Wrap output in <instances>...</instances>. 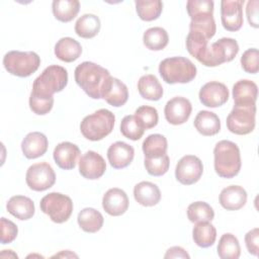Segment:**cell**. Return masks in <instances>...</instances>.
Listing matches in <instances>:
<instances>
[{
	"label": "cell",
	"mask_w": 259,
	"mask_h": 259,
	"mask_svg": "<svg viewBox=\"0 0 259 259\" xmlns=\"http://www.w3.org/2000/svg\"><path fill=\"white\" fill-rule=\"evenodd\" d=\"M241 65L245 72L256 74L259 71V53L257 49H248L241 57Z\"/></svg>",
	"instance_id": "cell-43"
},
{
	"label": "cell",
	"mask_w": 259,
	"mask_h": 259,
	"mask_svg": "<svg viewBox=\"0 0 259 259\" xmlns=\"http://www.w3.org/2000/svg\"><path fill=\"white\" fill-rule=\"evenodd\" d=\"M54 105V97H41L30 93L29 107L32 112L37 115H45L49 113Z\"/></svg>",
	"instance_id": "cell-42"
},
{
	"label": "cell",
	"mask_w": 259,
	"mask_h": 259,
	"mask_svg": "<svg viewBox=\"0 0 259 259\" xmlns=\"http://www.w3.org/2000/svg\"><path fill=\"white\" fill-rule=\"evenodd\" d=\"M79 155V147L71 142H62L58 144L53 153L55 163L59 168L64 170L74 169Z\"/></svg>",
	"instance_id": "cell-17"
},
{
	"label": "cell",
	"mask_w": 259,
	"mask_h": 259,
	"mask_svg": "<svg viewBox=\"0 0 259 259\" xmlns=\"http://www.w3.org/2000/svg\"><path fill=\"white\" fill-rule=\"evenodd\" d=\"M238 52L239 45L236 39L222 37L207 47L198 62L206 67H217L231 62L237 56Z\"/></svg>",
	"instance_id": "cell-7"
},
{
	"label": "cell",
	"mask_w": 259,
	"mask_h": 259,
	"mask_svg": "<svg viewBox=\"0 0 259 259\" xmlns=\"http://www.w3.org/2000/svg\"><path fill=\"white\" fill-rule=\"evenodd\" d=\"M81 54L82 47L80 42L73 37H62L55 45V55L59 60L63 62H74L81 56Z\"/></svg>",
	"instance_id": "cell-25"
},
{
	"label": "cell",
	"mask_w": 259,
	"mask_h": 259,
	"mask_svg": "<svg viewBox=\"0 0 259 259\" xmlns=\"http://www.w3.org/2000/svg\"><path fill=\"white\" fill-rule=\"evenodd\" d=\"M189 30L199 32L209 40L214 36L217 31L213 15L192 19L189 23Z\"/></svg>",
	"instance_id": "cell-39"
},
{
	"label": "cell",
	"mask_w": 259,
	"mask_h": 259,
	"mask_svg": "<svg viewBox=\"0 0 259 259\" xmlns=\"http://www.w3.org/2000/svg\"><path fill=\"white\" fill-rule=\"evenodd\" d=\"M100 19L98 16L86 13L79 17L75 23V32L83 38H92L100 30Z\"/></svg>",
	"instance_id": "cell-31"
},
{
	"label": "cell",
	"mask_w": 259,
	"mask_h": 259,
	"mask_svg": "<svg viewBox=\"0 0 259 259\" xmlns=\"http://www.w3.org/2000/svg\"><path fill=\"white\" fill-rule=\"evenodd\" d=\"M138 16L144 21L157 19L163 10V3L160 0H136Z\"/></svg>",
	"instance_id": "cell-35"
},
{
	"label": "cell",
	"mask_w": 259,
	"mask_h": 259,
	"mask_svg": "<svg viewBox=\"0 0 259 259\" xmlns=\"http://www.w3.org/2000/svg\"><path fill=\"white\" fill-rule=\"evenodd\" d=\"M164 258H190V256L182 247L174 246L167 250Z\"/></svg>",
	"instance_id": "cell-47"
},
{
	"label": "cell",
	"mask_w": 259,
	"mask_h": 259,
	"mask_svg": "<svg viewBox=\"0 0 259 259\" xmlns=\"http://www.w3.org/2000/svg\"><path fill=\"white\" fill-rule=\"evenodd\" d=\"M144 165H145L147 172L150 175L162 176L169 169V165H170L169 156L167 154H165L159 158H153V159L145 158Z\"/></svg>",
	"instance_id": "cell-41"
},
{
	"label": "cell",
	"mask_w": 259,
	"mask_h": 259,
	"mask_svg": "<svg viewBox=\"0 0 259 259\" xmlns=\"http://www.w3.org/2000/svg\"><path fill=\"white\" fill-rule=\"evenodd\" d=\"M5 70L17 77H28L33 74L40 65V58L34 52L10 51L3 58Z\"/></svg>",
	"instance_id": "cell-6"
},
{
	"label": "cell",
	"mask_w": 259,
	"mask_h": 259,
	"mask_svg": "<svg viewBox=\"0 0 259 259\" xmlns=\"http://www.w3.org/2000/svg\"><path fill=\"white\" fill-rule=\"evenodd\" d=\"M1 244H9L15 240L18 234L17 226L5 218H1Z\"/></svg>",
	"instance_id": "cell-44"
},
{
	"label": "cell",
	"mask_w": 259,
	"mask_h": 259,
	"mask_svg": "<svg viewBox=\"0 0 259 259\" xmlns=\"http://www.w3.org/2000/svg\"><path fill=\"white\" fill-rule=\"evenodd\" d=\"M134 148L124 142H115L109 146L107 150V159L111 167L114 169H122L127 167L134 160Z\"/></svg>",
	"instance_id": "cell-18"
},
{
	"label": "cell",
	"mask_w": 259,
	"mask_h": 259,
	"mask_svg": "<svg viewBox=\"0 0 259 259\" xmlns=\"http://www.w3.org/2000/svg\"><path fill=\"white\" fill-rule=\"evenodd\" d=\"M106 170V163L101 155L94 151H87L80 157L79 173L86 179L100 178Z\"/></svg>",
	"instance_id": "cell-15"
},
{
	"label": "cell",
	"mask_w": 259,
	"mask_h": 259,
	"mask_svg": "<svg viewBox=\"0 0 259 259\" xmlns=\"http://www.w3.org/2000/svg\"><path fill=\"white\" fill-rule=\"evenodd\" d=\"M218 255L222 259H238L241 254V247L237 237L231 233L222 235L218 244Z\"/></svg>",
	"instance_id": "cell-33"
},
{
	"label": "cell",
	"mask_w": 259,
	"mask_h": 259,
	"mask_svg": "<svg viewBox=\"0 0 259 259\" xmlns=\"http://www.w3.org/2000/svg\"><path fill=\"white\" fill-rule=\"evenodd\" d=\"M258 87L255 82L242 79L233 86V99L235 105H255L257 100Z\"/></svg>",
	"instance_id": "cell-21"
},
{
	"label": "cell",
	"mask_w": 259,
	"mask_h": 259,
	"mask_svg": "<svg viewBox=\"0 0 259 259\" xmlns=\"http://www.w3.org/2000/svg\"><path fill=\"white\" fill-rule=\"evenodd\" d=\"M244 0H223L221 2V20L225 29L237 31L243 25Z\"/></svg>",
	"instance_id": "cell-12"
},
{
	"label": "cell",
	"mask_w": 259,
	"mask_h": 259,
	"mask_svg": "<svg viewBox=\"0 0 259 259\" xmlns=\"http://www.w3.org/2000/svg\"><path fill=\"white\" fill-rule=\"evenodd\" d=\"M195 65L184 57H171L164 59L159 65V74L168 84L188 83L196 76Z\"/></svg>",
	"instance_id": "cell-3"
},
{
	"label": "cell",
	"mask_w": 259,
	"mask_h": 259,
	"mask_svg": "<svg viewBox=\"0 0 259 259\" xmlns=\"http://www.w3.org/2000/svg\"><path fill=\"white\" fill-rule=\"evenodd\" d=\"M258 0H251L247 3L246 14L249 24L255 28L258 27Z\"/></svg>",
	"instance_id": "cell-46"
},
{
	"label": "cell",
	"mask_w": 259,
	"mask_h": 259,
	"mask_svg": "<svg viewBox=\"0 0 259 259\" xmlns=\"http://www.w3.org/2000/svg\"><path fill=\"white\" fill-rule=\"evenodd\" d=\"M193 124L199 134L206 137L214 136L221 131V120L219 116L208 110H200L196 114Z\"/></svg>",
	"instance_id": "cell-26"
},
{
	"label": "cell",
	"mask_w": 259,
	"mask_h": 259,
	"mask_svg": "<svg viewBox=\"0 0 259 259\" xmlns=\"http://www.w3.org/2000/svg\"><path fill=\"white\" fill-rule=\"evenodd\" d=\"M6 208L10 214L20 221H26L33 217L35 207L32 199L24 195H14L9 198Z\"/></svg>",
	"instance_id": "cell-22"
},
{
	"label": "cell",
	"mask_w": 259,
	"mask_h": 259,
	"mask_svg": "<svg viewBox=\"0 0 259 259\" xmlns=\"http://www.w3.org/2000/svg\"><path fill=\"white\" fill-rule=\"evenodd\" d=\"M102 207L109 215H121L128 208V197L122 189L110 188L102 197Z\"/></svg>",
	"instance_id": "cell-16"
},
{
	"label": "cell",
	"mask_w": 259,
	"mask_h": 259,
	"mask_svg": "<svg viewBox=\"0 0 259 259\" xmlns=\"http://www.w3.org/2000/svg\"><path fill=\"white\" fill-rule=\"evenodd\" d=\"M191 102L187 98L181 96L173 97L172 99L168 100L164 108L166 120L174 125H179L186 122L191 114Z\"/></svg>",
	"instance_id": "cell-14"
},
{
	"label": "cell",
	"mask_w": 259,
	"mask_h": 259,
	"mask_svg": "<svg viewBox=\"0 0 259 259\" xmlns=\"http://www.w3.org/2000/svg\"><path fill=\"white\" fill-rule=\"evenodd\" d=\"M245 244L250 254L258 256L259 252V229L254 228L245 235Z\"/></svg>",
	"instance_id": "cell-45"
},
{
	"label": "cell",
	"mask_w": 259,
	"mask_h": 259,
	"mask_svg": "<svg viewBox=\"0 0 259 259\" xmlns=\"http://www.w3.org/2000/svg\"><path fill=\"white\" fill-rule=\"evenodd\" d=\"M255 105H234L227 116V127L235 135H248L255 127Z\"/></svg>",
	"instance_id": "cell-9"
},
{
	"label": "cell",
	"mask_w": 259,
	"mask_h": 259,
	"mask_svg": "<svg viewBox=\"0 0 259 259\" xmlns=\"http://www.w3.org/2000/svg\"><path fill=\"white\" fill-rule=\"evenodd\" d=\"M145 128L142 126L135 114L125 115L120 122V133L123 137L132 141L140 140L144 135Z\"/></svg>",
	"instance_id": "cell-37"
},
{
	"label": "cell",
	"mask_w": 259,
	"mask_h": 259,
	"mask_svg": "<svg viewBox=\"0 0 259 259\" xmlns=\"http://www.w3.org/2000/svg\"><path fill=\"white\" fill-rule=\"evenodd\" d=\"M79 227L86 233H96L103 226V215L100 211L92 207L83 208L77 217Z\"/></svg>",
	"instance_id": "cell-28"
},
{
	"label": "cell",
	"mask_w": 259,
	"mask_h": 259,
	"mask_svg": "<svg viewBox=\"0 0 259 259\" xmlns=\"http://www.w3.org/2000/svg\"><path fill=\"white\" fill-rule=\"evenodd\" d=\"M229 89L221 82L210 81L205 83L199 90L198 97L200 102L207 107H219L225 104L229 99Z\"/></svg>",
	"instance_id": "cell-13"
},
{
	"label": "cell",
	"mask_w": 259,
	"mask_h": 259,
	"mask_svg": "<svg viewBox=\"0 0 259 259\" xmlns=\"http://www.w3.org/2000/svg\"><path fill=\"white\" fill-rule=\"evenodd\" d=\"M80 9L78 0H54L52 3L53 14L59 21L69 22L73 20Z\"/></svg>",
	"instance_id": "cell-29"
},
{
	"label": "cell",
	"mask_w": 259,
	"mask_h": 259,
	"mask_svg": "<svg viewBox=\"0 0 259 259\" xmlns=\"http://www.w3.org/2000/svg\"><path fill=\"white\" fill-rule=\"evenodd\" d=\"M25 181L30 189L34 191H45L55 184L56 174L49 163H35L27 169Z\"/></svg>",
	"instance_id": "cell-10"
},
{
	"label": "cell",
	"mask_w": 259,
	"mask_h": 259,
	"mask_svg": "<svg viewBox=\"0 0 259 259\" xmlns=\"http://www.w3.org/2000/svg\"><path fill=\"white\" fill-rule=\"evenodd\" d=\"M67 84V70L62 66L51 65L33 81L31 93L41 97H52L54 93L61 92Z\"/></svg>",
	"instance_id": "cell-4"
},
{
	"label": "cell",
	"mask_w": 259,
	"mask_h": 259,
	"mask_svg": "<svg viewBox=\"0 0 259 259\" xmlns=\"http://www.w3.org/2000/svg\"><path fill=\"white\" fill-rule=\"evenodd\" d=\"M102 98L111 106H122L128 99L127 87L119 79L111 77L102 94Z\"/></svg>",
	"instance_id": "cell-23"
},
{
	"label": "cell",
	"mask_w": 259,
	"mask_h": 259,
	"mask_svg": "<svg viewBox=\"0 0 259 259\" xmlns=\"http://www.w3.org/2000/svg\"><path fill=\"white\" fill-rule=\"evenodd\" d=\"M135 116L145 130H150L157 125L159 115L155 107L149 105H142L135 111Z\"/></svg>",
	"instance_id": "cell-40"
},
{
	"label": "cell",
	"mask_w": 259,
	"mask_h": 259,
	"mask_svg": "<svg viewBox=\"0 0 259 259\" xmlns=\"http://www.w3.org/2000/svg\"><path fill=\"white\" fill-rule=\"evenodd\" d=\"M192 239L198 247H210L215 242L217 230L209 222L196 223L192 230Z\"/></svg>",
	"instance_id": "cell-30"
},
{
	"label": "cell",
	"mask_w": 259,
	"mask_h": 259,
	"mask_svg": "<svg viewBox=\"0 0 259 259\" xmlns=\"http://www.w3.org/2000/svg\"><path fill=\"white\" fill-rule=\"evenodd\" d=\"M213 166L215 173L222 178H233L241 170L240 149L234 142L223 140L213 149Z\"/></svg>",
	"instance_id": "cell-2"
},
{
	"label": "cell",
	"mask_w": 259,
	"mask_h": 259,
	"mask_svg": "<svg viewBox=\"0 0 259 259\" xmlns=\"http://www.w3.org/2000/svg\"><path fill=\"white\" fill-rule=\"evenodd\" d=\"M138 90L144 99L157 101L163 96V87L157 77L152 74L142 76L138 81Z\"/></svg>",
	"instance_id": "cell-27"
},
{
	"label": "cell",
	"mask_w": 259,
	"mask_h": 259,
	"mask_svg": "<svg viewBox=\"0 0 259 259\" xmlns=\"http://www.w3.org/2000/svg\"><path fill=\"white\" fill-rule=\"evenodd\" d=\"M187 218L191 223L211 222L214 218L212 207L204 201H195L187 207Z\"/></svg>",
	"instance_id": "cell-36"
},
{
	"label": "cell",
	"mask_w": 259,
	"mask_h": 259,
	"mask_svg": "<svg viewBox=\"0 0 259 259\" xmlns=\"http://www.w3.org/2000/svg\"><path fill=\"white\" fill-rule=\"evenodd\" d=\"M39 206L40 210L57 224L67 222L73 211L72 199L60 192H51L45 195L39 202Z\"/></svg>",
	"instance_id": "cell-8"
},
{
	"label": "cell",
	"mask_w": 259,
	"mask_h": 259,
	"mask_svg": "<svg viewBox=\"0 0 259 259\" xmlns=\"http://www.w3.org/2000/svg\"><path fill=\"white\" fill-rule=\"evenodd\" d=\"M186 10L192 19L213 15V1L211 0H188Z\"/></svg>",
	"instance_id": "cell-38"
},
{
	"label": "cell",
	"mask_w": 259,
	"mask_h": 259,
	"mask_svg": "<svg viewBox=\"0 0 259 259\" xmlns=\"http://www.w3.org/2000/svg\"><path fill=\"white\" fill-rule=\"evenodd\" d=\"M114 121V114L108 109L101 108L82 119L80 131L85 139L93 142L100 141L112 132Z\"/></svg>",
	"instance_id": "cell-5"
},
{
	"label": "cell",
	"mask_w": 259,
	"mask_h": 259,
	"mask_svg": "<svg viewBox=\"0 0 259 259\" xmlns=\"http://www.w3.org/2000/svg\"><path fill=\"white\" fill-rule=\"evenodd\" d=\"M48 138L39 132H32L27 134L21 143V150L27 159H36L48 150Z\"/></svg>",
	"instance_id": "cell-19"
},
{
	"label": "cell",
	"mask_w": 259,
	"mask_h": 259,
	"mask_svg": "<svg viewBox=\"0 0 259 259\" xmlns=\"http://www.w3.org/2000/svg\"><path fill=\"white\" fill-rule=\"evenodd\" d=\"M169 41L167 31L159 26L148 28L143 35V42L145 47L151 51L163 50Z\"/></svg>",
	"instance_id": "cell-34"
},
{
	"label": "cell",
	"mask_w": 259,
	"mask_h": 259,
	"mask_svg": "<svg viewBox=\"0 0 259 259\" xmlns=\"http://www.w3.org/2000/svg\"><path fill=\"white\" fill-rule=\"evenodd\" d=\"M203 173L201 160L194 155L183 156L175 168V177L183 185L196 183Z\"/></svg>",
	"instance_id": "cell-11"
},
{
	"label": "cell",
	"mask_w": 259,
	"mask_h": 259,
	"mask_svg": "<svg viewBox=\"0 0 259 259\" xmlns=\"http://www.w3.org/2000/svg\"><path fill=\"white\" fill-rule=\"evenodd\" d=\"M219 201L227 210H238L246 204L247 192L242 186L230 185L221 191Z\"/></svg>",
	"instance_id": "cell-20"
},
{
	"label": "cell",
	"mask_w": 259,
	"mask_h": 259,
	"mask_svg": "<svg viewBox=\"0 0 259 259\" xmlns=\"http://www.w3.org/2000/svg\"><path fill=\"white\" fill-rule=\"evenodd\" d=\"M134 197L143 206H154L161 199V191L156 184L150 181H142L136 184Z\"/></svg>",
	"instance_id": "cell-24"
},
{
	"label": "cell",
	"mask_w": 259,
	"mask_h": 259,
	"mask_svg": "<svg viewBox=\"0 0 259 259\" xmlns=\"http://www.w3.org/2000/svg\"><path fill=\"white\" fill-rule=\"evenodd\" d=\"M75 81L91 98L100 99L111 79L109 71L93 62L79 64L74 73Z\"/></svg>",
	"instance_id": "cell-1"
},
{
	"label": "cell",
	"mask_w": 259,
	"mask_h": 259,
	"mask_svg": "<svg viewBox=\"0 0 259 259\" xmlns=\"http://www.w3.org/2000/svg\"><path fill=\"white\" fill-rule=\"evenodd\" d=\"M168 148L167 139L160 134L149 135L143 142L142 149L145 158H159L166 154Z\"/></svg>",
	"instance_id": "cell-32"
}]
</instances>
